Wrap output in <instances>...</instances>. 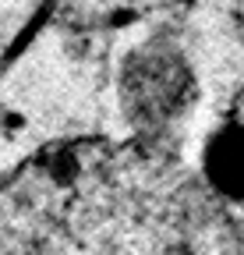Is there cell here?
Instances as JSON below:
<instances>
[{
  "label": "cell",
  "instance_id": "1",
  "mask_svg": "<svg viewBox=\"0 0 244 255\" xmlns=\"http://www.w3.org/2000/svg\"><path fill=\"white\" fill-rule=\"evenodd\" d=\"M131 167L78 159L25 174L0 195V255H223L220 220L191 191Z\"/></svg>",
  "mask_w": 244,
  "mask_h": 255
},
{
  "label": "cell",
  "instance_id": "2",
  "mask_svg": "<svg viewBox=\"0 0 244 255\" xmlns=\"http://www.w3.org/2000/svg\"><path fill=\"white\" fill-rule=\"evenodd\" d=\"M124 110L149 128H160L180 117L191 100V68L177 50L163 43H149L131 53L124 64Z\"/></svg>",
  "mask_w": 244,
  "mask_h": 255
},
{
  "label": "cell",
  "instance_id": "3",
  "mask_svg": "<svg viewBox=\"0 0 244 255\" xmlns=\"http://www.w3.org/2000/svg\"><path fill=\"white\" fill-rule=\"evenodd\" d=\"M202 177L212 199L244 206V121H230L202 149Z\"/></svg>",
  "mask_w": 244,
  "mask_h": 255
}]
</instances>
